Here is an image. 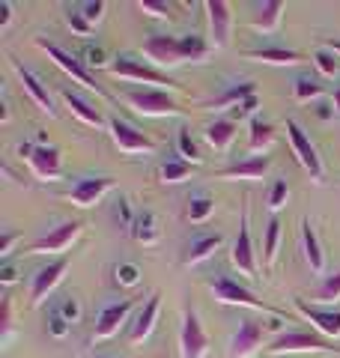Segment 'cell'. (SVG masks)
Returning <instances> with one entry per match:
<instances>
[{
    "label": "cell",
    "instance_id": "7bdbcfd3",
    "mask_svg": "<svg viewBox=\"0 0 340 358\" xmlns=\"http://www.w3.org/2000/svg\"><path fill=\"white\" fill-rule=\"evenodd\" d=\"M45 329H48L51 338L60 341V338H66V334H69V329H72V326H69V322H66L57 310H51V313H48V320H45Z\"/></svg>",
    "mask_w": 340,
    "mask_h": 358
},
{
    "label": "cell",
    "instance_id": "681fc988",
    "mask_svg": "<svg viewBox=\"0 0 340 358\" xmlns=\"http://www.w3.org/2000/svg\"><path fill=\"white\" fill-rule=\"evenodd\" d=\"M117 218H122V224H126V227H132V224H134V218L129 215V200H126V197L117 200Z\"/></svg>",
    "mask_w": 340,
    "mask_h": 358
},
{
    "label": "cell",
    "instance_id": "484cf974",
    "mask_svg": "<svg viewBox=\"0 0 340 358\" xmlns=\"http://www.w3.org/2000/svg\"><path fill=\"white\" fill-rule=\"evenodd\" d=\"M281 18H283V3L281 0H269V3L257 6V15L251 18V27L263 30V33H275L281 27Z\"/></svg>",
    "mask_w": 340,
    "mask_h": 358
},
{
    "label": "cell",
    "instance_id": "74e56055",
    "mask_svg": "<svg viewBox=\"0 0 340 358\" xmlns=\"http://www.w3.org/2000/svg\"><path fill=\"white\" fill-rule=\"evenodd\" d=\"M316 301H320V305H334V301H340V272L328 275L320 284V289H316Z\"/></svg>",
    "mask_w": 340,
    "mask_h": 358
},
{
    "label": "cell",
    "instance_id": "1f68e13d",
    "mask_svg": "<svg viewBox=\"0 0 340 358\" xmlns=\"http://www.w3.org/2000/svg\"><path fill=\"white\" fill-rule=\"evenodd\" d=\"M191 173H194V164H188L183 159H167L162 164V171H158V179H162L164 185H176V182H183V179H188Z\"/></svg>",
    "mask_w": 340,
    "mask_h": 358
},
{
    "label": "cell",
    "instance_id": "60d3db41",
    "mask_svg": "<svg viewBox=\"0 0 340 358\" xmlns=\"http://www.w3.org/2000/svg\"><path fill=\"white\" fill-rule=\"evenodd\" d=\"M313 63H316V69H320L325 78H334L337 75V69H340V63H337V57H334V51H328V48H320L313 54Z\"/></svg>",
    "mask_w": 340,
    "mask_h": 358
},
{
    "label": "cell",
    "instance_id": "7dc6e473",
    "mask_svg": "<svg viewBox=\"0 0 340 358\" xmlns=\"http://www.w3.org/2000/svg\"><path fill=\"white\" fill-rule=\"evenodd\" d=\"M254 110H257V96L245 99L242 105H236V108H233V122H236V120H242V117H254Z\"/></svg>",
    "mask_w": 340,
    "mask_h": 358
},
{
    "label": "cell",
    "instance_id": "5b68a950",
    "mask_svg": "<svg viewBox=\"0 0 340 358\" xmlns=\"http://www.w3.org/2000/svg\"><path fill=\"white\" fill-rule=\"evenodd\" d=\"M283 320H271V322H257V320H242L239 322V331L233 334L230 341V350H227V355L230 358H251L260 343H263V334L266 329H278Z\"/></svg>",
    "mask_w": 340,
    "mask_h": 358
},
{
    "label": "cell",
    "instance_id": "7c38bea8",
    "mask_svg": "<svg viewBox=\"0 0 340 358\" xmlns=\"http://www.w3.org/2000/svg\"><path fill=\"white\" fill-rule=\"evenodd\" d=\"M206 350H209V334L203 331L197 313L185 310L183 329H179V352H183V358H203Z\"/></svg>",
    "mask_w": 340,
    "mask_h": 358
},
{
    "label": "cell",
    "instance_id": "836d02e7",
    "mask_svg": "<svg viewBox=\"0 0 340 358\" xmlns=\"http://www.w3.org/2000/svg\"><path fill=\"white\" fill-rule=\"evenodd\" d=\"M292 93H296V102H311V99H320L325 93V87H323L320 78L302 75L296 81V90H292Z\"/></svg>",
    "mask_w": 340,
    "mask_h": 358
},
{
    "label": "cell",
    "instance_id": "b9f144b4",
    "mask_svg": "<svg viewBox=\"0 0 340 358\" xmlns=\"http://www.w3.org/2000/svg\"><path fill=\"white\" fill-rule=\"evenodd\" d=\"M13 334V299L3 296L0 301V341H9Z\"/></svg>",
    "mask_w": 340,
    "mask_h": 358
},
{
    "label": "cell",
    "instance_id": "816d5d0a",
    "mask_svg": "<svg viewBox=\"0 0 340 358\" xmlns=\"http://www.w3.org/2000/svg\"><path fill=\"white\" fill-rule=\"evenodd\" d=\"M9 18H13V3H0V27H6Z\"/></svg>",
    "mask_w": 340,
    "mask_h": 358
},
{
    "label": "cell",
    "instance_id": "6da1fadb",
    "mask_svg": "<svg viewBox=\"0 0 340 358\" xmlns=\"http://www.w3.org/2000/svg\"><path fill=\"white\" fill-rule=\"evenodd\" d=\"M126 102L138 110L143 117H183L185 108L170 99L164 90H155V87H146V90H129L126 93Z\"/></svg>",
    "mask_w": 340,
    "mask_h": 358
},
{
    "label": "cell",
    "instance_id": "cb8c5ba5",
    "mask_svg": "<svg viewBox=\"0 0 340 358\" xmlns=\"http://www.w3.org/2000/svg\"><path fill=\"white\" fill-rule=\"evenodd\" d=\"M203 138H206V143L215 152H227L230 150V143H233V138H236V122L233 120H215V122L206 126Z\"/></svg>",
    "mask_w": 340,
    "mask_h": 358
},
{
    "label": "cell",
    "instance_id": "7a4b0ae2",
    "mask_svg": "<svg viewBox=\"0 0 340 358\" xmlns=\"http://www.w3.org/2000/svg\"><path fill=\"white\" fill-rule=\"evenodd\" d=\"M36 45H39V48L45 51V54H48V57L57 63V66H60V69L66 72V75H69V78H75V81L78 84H84L87 90H90V93H96V96H101V99H111V93H108V90L105 87H101V84H96V78L93 75H90L87 72V66H84V60H78L75 57V54H69V51H63L60 48V45H54V42H45V39H36Z\"/></svg>",
    "mask_w": 340,
    "mask_h": 358
},
{
    "label": "cell",
    "instance_id": "f546056e",
    "mask_svg": "<svg viewBox=\"0 0 340 358\" xmlns=\"http://www.w3.org/2000/svg\"><path fill=\"white\" fill-rule=\"evenodd\" d=\"M271 143H275V129H271V122L254 117L251 120V134H248V150L266 155V150L271 147Z\"/></svg>",
    "mask_w": 340,
    "mask_h": 358
},
{
    "label": "cell",
    "instance_id": "ee69618b",
    "mask_svg": "<svg viewBox=\"0 0 340 358\" xmlns=\"http://www.w3.org/2000/svg\"><path fill=\"white\" fill-rule=\"evenodd\" d=\"M287 197H290L287 179H278V182H275V185H271V194H269V209H271V212H278V209H283V203H287Z\"/></svg>",
    "mask_w": 340,
    "mask_h": 358
},
{
    "label": "cell",
    "instance_id": "4dcf8cb0",
    "mask_svg": "<svg viewBox=\"0 0 340 358\" xmlns=\"http://www.w3.org/2000/svg\"><path fill=\"white\" fill-rule=\"evenodd\" d=\"M251 96H257V84H254V81L233 84V87H227L218 99H212L209 108H227V105H233V108H236V105H242L245 99H251Z\"/></svg>",
    "mask_w": 340,
    "mask_h": 358
},
{
    "label": "cell",
    "instance_id": "e575fe53",
    "mask_svg": "<svg viewBox=\"0 0 340 358\" xmlns=\"http://www.w3.org/2000/svg\"><path fill=\"white\" fill-rule=\"evenodd\" d=\"M179 42H183L185 60H203L209 54V45H206V39H203L200 33H185V36H179Z\"/></svg>",
    "mask_w": 340,
    "mask_h": 358
},
{
    "label": "cell",
    "instance_id": "f6af8a7d",
    "mask_svg": "<svg viewBox=\"0 0 340 358\" xmlns=\"http://www.w3.org/2000/svg\"><path fill=\"white\" fill-rule=\"evenodd\" d=\"M138 6L153 18H170V3H164V0H141Z\"/></svg>",
    "mask_w": 340,
    "mask_h": 358
},
{
    "label": "cell",
    "instance_id": "44dd1931",
    "mask_svg": "<svg viewBox=\"0 0 340 358\" xmlns=\"http://www.w3.org/2000/svg\"><path fill=\"white\" fill-rule=\"evenodd\" d=\"M13 60V69H15V75H18V81H21V87H24V93L33 99V102H36L45 114H51L54 117V108H51V96H48V90L42 87V81L36 75H33L30 69H24V66H21L15 57H9Z\"/></svg>",
    "mask_w": 340,
    "mask_h": 358
},
{
    "label": "cell",
    "instance_id": "ab89813d",
    "mask_svg": "<svg viewBox=\"0 0 340 358\" xmlns=\"http://www.w3.org/2000/svg\"><path fill=\"white\" fill-rule=\"evenodd\" d=\"M113 281H117L120 287H138L141 284V268L134 263H120L117 268H113Z\"/></svg>",
    "mask_w": 340,
    "mask_h": 358
},
{
    "label": "cell",
    "instance_id": "db71d44e",
    "mask_svg": "<svg viewBox=\"0 0 340 358\" xmlns=\"http://www.w3.org/2000/svg\"><path fill=\"white\" fill-rule=\"evenodd\" d=\"M334 114L340 117V90H337V93H334Z\"/></svg>",
    "mask_w": 340,
    "mask_h": 358
},
{
    "label": "cell",
    "instance_id": "52a82bcc",
    "mask_svg": "<svg viewBox=\"0 0 340 358\" xmlns=\"http://www.w3.org/2000/svg\"><path fill=\"white\" fill-rule=\"evenodd\" d=\"M287 134H290V143H292V152H296V159L302 162V167L311 173L313 182H323L325 179V171H323V162H320V152L311 143V138L304 134V129L299 126L296 120H287Z\"/></svg>",
    "mask_w": 340,
    "mask_h": 358
},
{
    "label": "cell",
    "instance_id": "4fadbf2b",
    "mask_svg": "<svg viewBox=\"0 0 340 358\" xmlns=\"http://www.w3.org/2000/svg\"><path fill=\"white\" fill-rule=\"evenodd\" d=\"M108 129H111L113 143H117L122 152H155L158 150V143L153 138H146L143 131L129 126V122H122L120 117H111L108 120Z\"/></svg>",
    "mask_w": 340,
    "mask_h": 358
},
{
    "label": "cell",
    "instance_id": "9c48e42d",
    "mask_svg": "<svg viewBox=\"0 0 340 358\" xmlns=\"http://www.w3.org/2000/svg\"><path fill=\"white\" fill-rule=\"evenodd\" d=\"M233 266L239 268V275L257 281V263H254V242H251V221H248V206H242V221H239V236L233 242Z\"/></svg>",
    "mask_w": 340,
    "mask_h": 358
},
{
    "label": "cell",
    "instance_id": "83f0119b",
    "mask_svg": "<svg viewBox=\"0 0 340 358\" xmlns=\"http://www.w3.org/2000/svg\"><path fill=\"white\" fill-rule=\"evenodd\" d=\"M224 245V236L221 233H215V236H200L188 245V254H185V266H194V263H203V260H209V257L218 251Z\"/></svg>",
    "mask_w": 340,
    "mask_h": 358
},
{
    "label": "cell",
    "instance_id": "603a6c76",
    "mask_svg": "<svg viewBox=\"0 0 340 358\" xmlns=\"http://www.w3.org/2000/svg\"><path fill=\"white\" fill-rule=\"evenodd\" d=\"M63 102H66V108L72 110V114L81 120V122H87V126H96V129H101V126H108V120L99 114V110L87 102V99H81L78 93H72V90H63Z\"/></svg>",
    "mask_w": 340,
    "mask_h": 358
},
{
    "label": "cell",
    "instance_id": "7402d4cb",
    "mask_svg": "<svg viewBox=\"0 0 340 358\" xmlns=\"http://www.w3.org/2000/svg\"><path fill=\"white\" fill-rule=\"evenodd\" d=\"M269 167H271L269 155H251V159H245V162L221 171L218 179H263L269 173Z\"/></svg>",
    "mask_w": 340,
    "mask_h": 358
},
{
    "label": "cell",
    "instance_id": "f5cc1de1",
    "mask_svg": "<svg viewBox=\"0 0 340 358\" xmlns=\"http://www.w3.org/2000/svg\"><path fill=\"white\" fill-rule=\"evenodd\" d=\"M325 48L334 51V54H340V39H325Z\"/></svg>",
    "mask_w": 340,
    "mask_h": 358
},
{
    "label": "cell",
    "instance_id": "f907efd6",
    "mask_svg": "<svg viewBox=\"0 0 340 358\" xmlns=\"http://www.w3.org/2000/svg\"><path fill=\"white\" fill-rule=\"evenodd\" d=\"M0 281H3V284H15L18 281V268L13 263H6L3 268H0Z\"/></svg>",
    "mask_w": 340,
    "mask_h": 358
},
{
    "label": "cell",
    "instance_id": "8992f818",
    "mask_svg": "<svg viewBox=\"0 0 340 358\" xmlns=\"http://www.w3.org/2000/svg\"><path fill=\"white\" fill-rule=\"evenodd\" d=\"M21 159H24L33 173H36L39 179H45V182H57L60 179V150L57 147H45V143H21Z\"/></svg>",
    "mask_w": 340,
    "mask_h": 358
},
{
    "label": "cell",
    "instance_id": "d590c367",
    "mask_svg": "<svg viewBox=\"0 0 340 358\" xmlns=\"http://www.w3.org/2000/svg\"><path fill=\"white\" fill-rule=\"evenodd\" d=\"M176 143H179V155H183V162L194 164V167L203 162V155L197 152L194 141H191V131H188L185 126H179V129H176Z\"/></svg>",
    "mask_w": 340,
    "mask_h": 358
},
{
    "label": "cell",
    "instance_id": "30bf717a",
    "mask_svg": "<svg viewBox=\"0 0 340 358\" xmlns=\"http://www.w3.org/2000/svg\"><path fill=\"white\" fill-rule=\"evenodd\" d=\"M138 308V299H122V301H113V305H105L99 313V320H96V329H93V341H108L113 338L120 329H122V322L129 320V313Z\"/></svg>",
    "mask_w": 340,
    "mask_h": 358
},
{
    "label": "cell",
    "instance_id": "c3c4849f",
    "mask_svg": "<svg viewBox=\"0 0 340 358\" xmlns=\"http://www.w3.org/2000/svg\"><path fill=\"white\" fill-rule=\"evenodd\" d=\"M15 242H18V233L6 230L3 239H0V257H9V254H13V245H15Z\"/></svg>",
    "mask_w": 340,
    "mask_h": 358
},
{
    "label": "cell",
    "instance_id": "ac0fdd59",
    "mask_svg": "<svg viewBox=\"0 0 340 358\" xmlns=\"http://www.w3.org/2000/svg\"><path fill=\"white\" fill-rule=\"evenodd\" d=\"M296 310L302 317L311 320V326L323 334V338H340V310L334 308H320V305H308L304 299H296Z\"/></svg>",
    "mask_w": 340,
    "mask_h": 358
},
{
    "label": "cell",
    "instance_id": "8fae6325",
    "mask_svg": "<svg viewBox=\"0 0 340 358\" xmlns=\"http://www.w3.org/2000/svg\"><path fill=\"white\" fill-rule=\"evenodd\" d=\"M78 236H81V221H66L60 227H54L48 236L36 239L27 251L30 254H63L78 242Z\"/></svg>",
    "mask_w": 340,
    "mask_h": 358
},
{
    "label": "cell",
    "instance_id": "8d00e7d4",
    "mask_svg": "<svg viewBox=\"0 0 340 358\" xmlns=\"http://www.w3.org/2000/svg\"><path fill=\"white\" fill-rule=\"evenodd\" d=\"M212 212H215V200H212V197L197 194V197H191V200H188V221L200 224V221H206Z\"/></svg>",
    "mask_w": 340,
    "mask_h": 358
},
{
    "label": "cell",
    "instance_id": "3957f363",
    "mask_svg": "<svg viewBox=\"0 0 340 358\" xmlns=\"http://www.w3.org/2000/svg\"><path fill=\"white\" fill-rule=\"evenodd\" d=\"M212 293H215V301H221V305H242V308L266 310V313H275L278 320H283V317H287V313H283V310L271 308L269 301H263V299H257V296L251 293V289L239 287L236 281H230V278H227V275L215 278V281H212Z\"/></svg>",
    "mask_w": 340,
    "mask_h": 358
},
{
    "label": "cell",
    "instance_id": "9a60e30c",
    "mask_svg": "<svg viewBox=\"0 0 340 358\" xmlns=\"http://www.w3.org/2000/svg\"><path fill=\"white\" fill-rule=\"evenodd\" d=\"M143 54L158 66H179L185 63V54H183V42L179 36H167V33H155L143 42Z\"/></svg>",
    "mask_w": 340,
    "mask_h": 358
},
{
    "label": "cell",
    "instance_id": "d4e9b609",
    "mask_svg": "<svg viewBox=\"0 0 340 358\" xmlns=\"http://www.w3.org/2000/svg\"><path fill=\"white\" fill-rule=\"evenodd\" d=\"M245 57L257 63H271V66H292V63H302L304 54L287 51V48H251L245 51Z\"/></svg>",
    "mask_w": 340,
    "mask_h": 358
},
{
    "label": "cell",
    "instance_id": "277c9868",
    "mask_svg": "<svg viewBox=\"0 0 340 358\" xmlns=\"http://www.w3.org/2000/svg\"><path fill=\"white\" fill-rule=\"evenodd\" d=\"M269 355H281V352H337L340 346L328 343L323 334H308V331H283L275 341L266 346Z\"/></svg>",
    "mask_w": 340,
    "mask_h": 358
},
{
    "label": "cell",
    "instance_id": "4316f807",
    "mask_svg": "<svg viewBox=\"0 0 340 358\" xmlns=\"http://www.w3.org/2000/svg\"><path fill=\"white\" fill-rule=\"evenodd\" d=\"M132 236L138 239L141 245H155L162 239V230H158V221L150 209H141L138 215H134V224H132Z\"/></svg>",
    "mask_w": 340,
    "mask_h": 358
},
{
    "label": "cell",
    "instance_id": "ba28073f",
    "mask_svg": "<svg viewBox=\"0 0 340 358\" xmlns=\"http://www.w3.org/2000/svg\"><path fill=\"white\" fill-rule=\"evenodd\" d=\"M111 75L117 78H129V81H143V84H167V87H179L170 75H162L153 66H146L141 60H134L132 54H120L117 63H111Z\"/></svg>",
    "mask_w": 340,
    "mask_h": 358
},
{
    "label": "cell",
    "instance_id": "bcb514c9",
    "mask_svg": "<svg viewBox=\"0 0 340 358\" xmlns=\"http://www.w3.org/2000/svg\"><path fill=\"white\" fill-rule=\"evenodd\" d=\"M84 66H105V51L99 45H87L84 51Z\"/></svg>",
    "mask_w": 340,
    "mask_h": 358
},
{
    "label": "cell",
    "instance_id": "f1b7e54d",
    "mask_svg": "<svg viewBox=\"0 0 340 358\" xmlns=\"http://www.w3.org/2000/svg\"><path fill=\"white\" fill-rule=\"evenodd\" d=\"M302 245H304V257H308V263L316 275L325 268V260H323V251H320V239H316V230H313V224L304 218L302 221Z\"/></svg>",
    "mask_w": 340,
    "mask_h": 358
},
{
    "label": "cell",
    "instance_id": "ffe728a7",
    "mask_svg": "<svg viewBox=\"0 0 340 358\" xmlns=\"http://www.w3.org/2000/svg\"><path fill=\"white\" fill-rule=\"evenodd\" d=\"M158 310H162V293H153L146 299V305H141L138 317H134L132 329H129V343H141L153 334L155 329V320H158Z\"/></svg>",
    "mask_w": 340,
    "mask_h": 358
},
{
    "label": "cell",
    "instance_id": "d6986e66",
    "mask_svg": "<svg viewBox=\"0 0 340 358\" xmlns=\"http://www.w3.org/2000/svg\"><path fill=\"white\" fill-rule=\"evenodd\" d=\"M206 13H209V36H212V45H215V48H224V45L230 42V24H233L230 3H224V0H209Z\"/></svg>",
    "mask_w": 340,
    "mask_h": 358
},
{
    "label": "cell",
    "instance_id": "e0dca14e",
    "mask_svg": "<svg viewBox=\"0 0 340 358\" xmlns=\"http://www.w3.org/2000/svg\"><path fill=\"white\" fill-rule=\"evenodd\" d=\"M105 15V0H87V3L66 6V24H69L78 36H90L93 27Z\"/></svg>",
    "mask_w": 340,
    "mask_h": 358
},
{
    "label": "cell",
    "instance_id": "f35d334b",
    "mask_svg": "<svg viewBox=\"0 0 340 358\" xmlns=\"http://www.w3.org/2000/svg\"><path fill=\"white\" fill-rule=\"evenodd\" d=\"M54 310L60 313V317L69 322V326H75V322L81 320V301H78L75 296H63V299L54 305Z\"/></svg>",
    "mask_w": 340,
    "mask_h": 358
},
{
    "label": "cell",
    "instance_id": "2e32d148",
    "mask_svg": "<svg viewBox=\"0 0 340 358\" xmlns=\"http://www.w3.org/2000/svg\"><path fill=\"white\" fill-rule=\"evenodd\" d=\"M66 268H69V260H66V257H60V260H54L48 266H42V268H36V275H33V284H30V305L33 308H39L42 301L48 299L51 289L63 281Z\"/></svg>",
    "mask_w": 340,
    "mask_h": 358
},
{
    "label": "cell",
    "instance_id": "d6a6232c",
    "mask_svg": "<svg viewBox=\"0 0 340 358\" xmlns=\"http://www.w3.org/2000/svg\"><path fill=\"white\" fill-rule=\"evenodd\" d=\"M278 245H281V218H271L266 224V242H263V263H266V268L275 266Z\"/></svg>",
    "mask_w": 340,
    "mask_h": 358
},
{
    "label": "cell",
    "instance_id": "5bb4252c",
    "mask_svg": "<svg viewBox=\"0 0 340 358\" xmlns=\"http://www.w3.org/2000/svg\"><path fill=\"white\" fill-rule=\"evenodd\" d=\"M111 188H113L111 176H84L66 192V200H72L78 209H90V206H96Z\"/></svg>",
    "mask_w": 340,
    "mask_h": 358
}]
</instances>
